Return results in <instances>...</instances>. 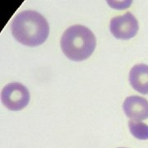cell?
Here are the masks:
<instances>
[{
    "label": "cell",
    "instance_id": "obj_1",
    "mask_svg": "<svg viewBox=\"0 0 148 148\" xmlns=\"http://www.w3.org/2000/svg\"><path fill=\"white\" fill-rule=\"evenodd\" d=\"M11 31L16 40L26 46L36 47L47 40L49 26L44 16L36 11L18 13L12 21Z\"/></svg>",
    "mask_w": 148,
    "mask_h": 148
},
{
    "label": "cell",
    "instance_id": "obj_2",
    "mask_svg": "<svg viewBox=\"0 0 148 148\" xmlns=\"http://www.w3.org/2000/svg\"><path fill=\"white\" fill-rule=\"evenodd\" d=\"M60 45L67 58L79 62L87 59L93 53L96 46V39L89 28L82 25H74L64 32Z\"/></svg>",
    "mask_w": 148,
    "mask_h": 148
},
{
    "label": "cell",
    "instance_id": "obj_3",
    "mask_svg": "<svg viewBox=\"0 0 148 148\" xmlns=\"http://www.w3.org/2000/svg\"><path fill=\"white\" fill-rule=\"evenodd\" d=\"M30 92L21 83H9L1 92V101L9 110L18 111L27 107L30 101Z\"/></svg>",
    "mask_w": 148,
    "mask_h": 148
},
{
    "label": "cell",
    "instance_id": "obj_4",
    "mask_svg": "<svg viewBox=\"0 0 148 148\" xmlns=\"http://www.w3.org/2000/svg\"><path fill=\"white\" fill-rule=\"evenodd\" d=\"M110 29L116 39L129 40L137 35L139 25L136 17L127 12L123 16L113 17L110 20Z\"/></svg>",
    "mask_w": 148,
    "mask_h": 148
},
{
    "label": "cell",
    "instance_id": "obj_5",
    "mask_svg": "<svg viewBox=\"0 0 148 148\" xmlns=\"http://www.w3.org/2000/svg\"><path fill=\"white\" fill-rule=\"evenodd\" d=\"M123 108L130 120L140 122L148 119V101L143 97L138 95L128 96L123 102Z\"/></svg>",
    "mask_w": 148,
    "mask_h": 148
},
{
    "label": "cell",
    "instance_id": "obj_6",
    "mask_svg": "<svg viewBox=\"0 0 148 148\" xmlns=\"http://www.w3.org/2000/svg\"><path fill=\"white\" fill-rule=\"evenodd\" d=\"M129 82L135 90L143 95L148 94V65L136 64L129 73Z\"/></svg>",
    "mask_w": 148,
    "mask_h": 148
},
{
    "label": "cell",
    "instance_id": "obj_7",
    "mask_svg": "<svg viewBox=\"0 0 148 148\" xmlns=\"http://www.w3.org/2000/svg\"><path fill=\"white\" fill-rule=\"evenodd\" d=\"M128 127L134 138L139 140H148V125L146 123L129 120Z\"/></svg>",
    "mask_w": 148,
    "mask_h": 148
},
{
    "label": "cell",
    "instance_id": "obj_8",
    "mask_svg": "<svg viewBox=\"0 0 148 148\" xmlns=\"http://www.w3.org/2000/svg\"><path fill=\"white\" fill-rule=\"evenodd\" d=\"M119 148H125V147H119Z\"/></svg>",
    "mask_w": 148,
    "mask_h": 148
}]
</instances>
